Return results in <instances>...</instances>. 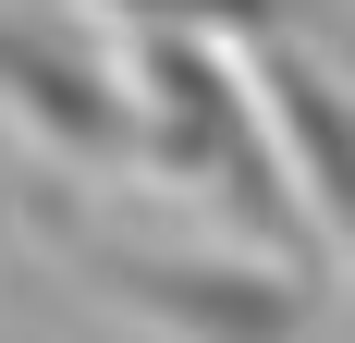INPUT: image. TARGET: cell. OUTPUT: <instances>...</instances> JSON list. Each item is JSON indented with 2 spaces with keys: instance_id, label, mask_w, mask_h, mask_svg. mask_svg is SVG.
Listing matches in <instances>:
<instances>
[{
  "instance_id": "6da1fadb",
  "label": "cell",
  "mask_w": 355,
  "mask_h": 343,
  "mask_svg": "<svg viewBox=\"0 0 355 343\" xmlns=\"http://www.w3.org/2000/svg\"><path fill=\"white\" fill-rule=\"evenodd\" d=\"M270 86H282V123L306 135V160H319V172H343V196H331V221L355 233V123H331V86H319L306 62H270Z\"/></svg>"
}]
</instances>
